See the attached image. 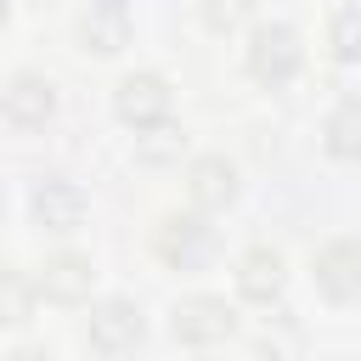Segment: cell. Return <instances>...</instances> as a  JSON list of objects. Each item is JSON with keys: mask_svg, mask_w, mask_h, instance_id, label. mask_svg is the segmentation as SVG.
Segmentation results:
<instances>
[{"mask_svg": "<svg viewBox=\"0 0 361 361\" xmlns=\"http://www.w3.org/2000/svg\"><path fill=\"white\" fill-rule=\"evenodd\" d=\"M118 6H124V0H118Z\"/></svg>", "mask_w": 361, "mask_h": 361, "instance_id": "cell-20", "label": "cell"}, {"mask_svg": "<svg viewBox=\"0 0 361 361\" xmlns=\"http://www.w3.org/2000/svg\"><path fill=\"white\" fill-rule=\"evenodd\" d=\"M0 214H6V197H0Z\"/></svg>", "mask_w": 361, "mask_h": 361, "instance_id": "cell-19", "label": "cell"}, {"mask_svg": "<svg viewBox=\"0 0 361 361\" xmlns=\"http://www.w3.org/2000/svg\"><path fill=\"white\" fill-rule=\"evenodd\" d=\"M254 17V0H203V23L214 28V34H231V28H243Z\"/></svg>", "mask_w": 361, "mask_h": 361, "instance_id": "cell-16", "label": "cell"}, {"mask_svg": "<svg viewBox=\"0 0 361 361\" xmlns=\"http://www.w3.org/2000/svg\"><path fill=\"white\" fill-rule=\"evenodd\" d=\"M79 39H85V51H96V56H118V51L130 45V11H124L118 0H90V6L79 11Z\"/></svg>", "mask_w": 361, "mask_h": 361, "instance_id": "cell-9", "label": "cell"}, {"mask_svg": "<svg viewBox=\"0 0 361 361\" xmlns=\"http://www.w3.org/2000/svg\"><path fill=\"white\" fill-rule=\"evenodd\" d=\"M169 102H175V90H169L164 73H130V79H118V90H113V113H118L130 130H141V124H152V118H169Z\"/></svg>", "mask_w": 361, "mask_h": 361, "instance_id": "cell-4", "label": "cell"}, {"mask_svg": "<svg viewBox=\"0 0 361 361\" xmlns=\"http://www.w3.org/2000/svg\"><path fill=\"white\" fill-rule=\"evenodd\" d=\"M51 113H56V85L39 79V73H17V79L0 90V118H6L11 130H39Z\"/></svg>", "mask_w": 361, "mask_h": 361, "instance_id": "cell-6", "label": "cell"}, {"mask_svg": "<svg viewBox=\"0 0 361 361\" xmlns=\"http://www.w3.org/2000/svg\"><path fill=\"white\" fill-rule=\"evenodd\" d=\"M90 276H96L90 259H79V254H56V259H45L34 293H45L51 305H79V299L90 293Z\"/></svg>", "mask_w": 361, "mask_h": 361, "instance_id": "cell-12", "label": "cell"}, {"mask_svg": "<svg viewBox=\"0 0 361 361\" xmlns=\"http://www.w3.org/2000/svg\"><path fill=\"white\" fill-rule=\"evenodd\" d=\"M6 11H11V6H6V0H0V28H6Z\"/></svg>", "mask_w": 361, "mask_h": 361, "instance_id": "cell-18", "label": "cell"}, {"mask_svg": "<svg viewBox=\"0 0 361 361\" xmlns=\"http://www.w3.org/2000/svg\"><path fill=\"white\" fill-rule=\"evenodd\" d=\"M186 130L180 124H169V118H152V124H141L135 130V158L141 164H152V169H164V164H175L180 152H186Z\"/></svg>", "mask_w": 361, "mask_h": 361, "instance_id": "cell-13", "label": "cell"}, {"mask_svg": "<svg viewBox=\"0 0 361 361\" xmlns=\"http://www.w3.org/2000/svg\"><path fill=\"white\" fill-rule=\"evenodd\" d=\"M152 248H158V259H164L169 271H203V265L214 259L220 237H214V226H209L203 214H164Z\"/></svg>", "mask_w": 361, "mask_h": 361, "instance_id": "cell-1", "label": "cell"}, {"mask_svg": "<svg viewBox=\"0 0 361 361\" xmlns=\"http://www.w3.org/2000/svg\"><path fill=\"white\" fill-rule=\"evenodd\" d=\"M141 333H147V322H141V310H135L130 299H102V305L90 310V350H102V355L135 350Z\"/></svg>", "mask_w": 361, "mask_h": 361, "instance_id": "cell-7", "label": "cell"}, {"mask_svg": "<svg viewBox=\"0 0 361 361\" xmlns=\"http://www.w3.org/2000/svg\"><path fill=\"white\" fill-rule=\"evenodd\" d=\"M355 51H361V11L344 6V11L333 17V56H338V62H355Z\"/></svg>", "mask_w": 361, "mask_h": 361, "instance_id": "cell-17", "label": "cell"}, {"mask_svg": "<svg viewBox=\"0 0 361 361\" xmlns=\"http://www.w3.org/2000/svg\"><path fill=\"white\" fill-rule=\"evenodd\" d=\"M327 152L333 158H355L361 152V102L355 96H344L333 107V118H327Z\"/></svg>", "mask_w": 361, "mask_h": 361, "instance_id": "cell-14", "label": "cell"}, {"mask_svg": "<svg viewBox=\"0 0 361 361\" xmlns=\"http://www.w3.org/2000/svg\"><path fill=\"white\" fill-rule=\"evenodd\" d=\"M231 327H237V310L226 305V299H214V293H192V299H180L175 310H169V333L180 338V344H220V338H231Z\"/></svg>", "mask_w": 361, "mask_h": 361, "instance_id": "cell-3", "label": "cell"}, {"mask_svg": "<svg viewBox=\"0 0 361 361\" xmlns=\"http://www.w3.org/2000/svg\"><path fill=\"white\" fill-rule=\"evenodd\" d=\"M34 316V282L11 265H0V327H23Z\"/></svg>", "mask_w": 361, "mask_h": 361, "instance_id": "cell-15", "label": "cell"}, {"mask_svg": "<svg viewBox=\"0 0 361 361\" xmlns=\"http://www.w3.org/2000/svg\"><path fill=\"white\" fill-rule=\"evenodd\" d=\"M316 293L333 305H355L361 299V248L350 237H333L316 254Z\"/></svg>", "mask_w": 361, "mask_h": 361, "instance_id": "cell-5", "label": "cell"}, {"mask_svg": "<svg viewBox=\"0 0 361 361\" xmlns=\"http://www.w3.org/2000/svg\"><path fill=\"white\" fill-rule=\"evenodd\" d=\"M186 192H192V203H197L203 214L231 209V203H237V169H231V158H220V152L197 158L192 175H186Z\"/></svg>", "mask_w": 361, "mask_h": 361, "instance_id": "cell-10", "label": "cell"}, {"mask_svg": "<svg viewBox=\"0 0 361 361\" xmlns=\"http://www.w3.org/2000/svg\"><path fill=\"white\" fill-rule=\"evenodd\" d=\"M282 282H288V265H282V254L276 248H248L243 259H237V293L243 299H254V305H271V299H282Z\"/></svg>", "mask_w": 361, "mask_h": 361, "instance_id": "cell-11", "label": "cell"}, {"mask_svg": "<svg viewBox=\"0 0 361 361\" xmlns=\"http://www.w3.org/2000/svg\"><path fill=\"white\" fill-rule=\"evenodd\" d=\"M28 209H34V220H39L45 231H79V220H85V192H79L73 180H62V175H51V180L34 186Z\"/></svg>", "mask_w": 361, "mask_h": 361, "instance_id": "cell-8", "label": "cell"}, {"mask_svg": "<svg viewBox=\"0 0 361 361\" xmlns=\"http://www.w3.org/2000/svg\"><path fill=\"white\" fill-rule=\"evenodd\" d=\"M248 79L254 85H265V90H276V85H288L293 73H299V62H305V45H299V34L288 28V23H265V28H254V39H248Z\"/></svg>", "mask_w": 361, "mask_h": 361, "instance_id": "cell-2", "label": "cell"}]
</instances>
